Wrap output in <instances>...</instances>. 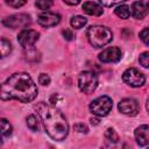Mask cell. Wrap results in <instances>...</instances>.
<instances>
[{
    "label": "cell",
    "instance_id": "obj_13",
    "mask_svg": "<svg viewBox=\"0 0 149 149\" xmlns=\"http://www.w3.org/2000/svg\"><path fill=\"white\" fill-rule=\"evenodd\" d=\"M148 13V8L142 1H136L132 5V15L134 19L142 20Z\"/></svg>",
    "mask_w": 149,
    "mask_h": 149
},
{
    "label": "cell",
    "instance_id": "obj_18",
    "mask_svg": "<svg viewBox=\"0 0 149 149\" xmlns=\"http://www.w3.org/2000/svg\"><path fill=\"white\" fill-rule=\"evenodd\" d=\"M0 51H1V57H6L7 55L10 54V51H12V44L9 43V41H7L5 38H1V42H0Z\"/></svg>",
    "mask_w": 149,
    "mask_h": 149
},
{
    "label": "cell",
    "instance_id": "obj_6",
    "mask_svg": "<svg viewBox=\"0 0 149 149\" xmlns=\"http://www.w3.org/2000/svg\"><path fill=\"white\" fill-rule=\"evenodd\" d=\"M122 80H123L127 85H129V86H132V87H140V86H142V85L144 84L146 77H144V74L141 73L139 70H136V69H134V68H129V69H127V70L123 72V74H122Z\"/></svg>",
    "mask_w": 149,
    "mask_h": 149
},
{
    "label": "cell",
    "instance_id": "obj_20",
    "mask_svg": "<svg viewBox=\"0 0 149 149\" xmlns=\"http://www.w3.org/2000/svg\"><path fill=\"white\" fill-rule=\"evenodd\" d=\"M12 134V126L6 119H1V135L2 139Z\"/></svg>",
    "mask_w": 149,
    "mask_h": 149
},
{
    "label": "cell",
    "instance_id": "obj_4",
    "mask_svg": "<svg viewBox=\"0 0 149 149\" xmlns=\"http://www.w3.org/2000/svg\"><path fill=\"white\" fill-rule=\"evenodd\" d=\"M78 86L79 90L84 93H92L98 86V77L92 71L80 72L78 77Z\"/></svg>",
    "mask_w": 149,
    "mask_h": 149
},
{
    "label": "cell",
    "instance_id": "obj_23",
    "mask_svg": "<svg viewBox=\"0 0 149 149\" xmlns=\"http://www.w3.org/2000/svg\"><path fill=\"white\" fill-rule=\"evenodd\" d=\"M5 2L13 8H19V7L23 6L27 2V0H5Z\"/></svg>",
    "mask_w": 149,
    "mask_h": 149
},
{
    "label": "cell",
    "instance_id": "obj_33",
    "mask_svg": "<svg viewBox=\"0 0 149 149\" xmlns=\"http://www.w3.org/2000/svg\"><path fill=\"white\" fill-rule=\"evenodd\" d=\"M147 8H148V12H149V1H148V6H147Z\"/></svg>",
    "mask_w": 149,
    "mask_h": 149
},
{
    "label": "cell",
    "instance_id": "obj_21",
    "mask_svg": "<svg viewBox=\"0 0 149 149\" xmlns=\"http://www.w3.org/2000/svg\"><path fill=\"white\" fill-rule=\"evenodd\" d=\"M35 5L37 8L42 9V10H47L52 6V0H37Z\"/></svg>",
    "mask_w": 149,
    "mask_h": 149
},
{
    "label": "cell",
    "instance_id": "obj_3",
    "mask_svg": "<svg viewBox=\"0 0 149 149\" xmlns=\"http://www.w3.org/2000/svg\"><path fill=\"white\" fill-rule=\"evenodd\" d=\"M87 38L94 48H101L112 41V31L104 26H91L87 29Z\"/></svg>",
    "mask_w": 149,
    "mask_h": 149
},
{
    "label": "cell",
    "instance_id": "obj_1",
    "mask_svg": "<svg viewBox=\"0 0 149 149\" xmlns=\"http://www.w3.org/2000/svg\"><path fill=\"white\" fill-rule=\"evenodd\" d=\"M37 95V86L28 73H14L3 84L1 88V99H16L21 102H30Z\"/></svg>",
    "mask_w": 149,
    "mask_h": 149
},
{
    "label": "cell",
    "instance_id": "obj_15",
    "mask_svg": "<svg viewBox=\"0 0 149 149\" xmlns=\"http://www.w3.org/2000/svg\"><path fill=\"white\" fill-rule=\"evenodd\" d=\"M86 22H87L86 17H84V16H80V15L73 16V17L71 19V21H70L71 26H72L73 28H76V29H80V28H83V27L86 24Z\"/></svg>",
    "mask_w": 149,
    "mask_h": 149
},
{
    "label": "cell",
    "instance_id": "obj_11",
    "mask_svg": "<svg viewBox=\"0 0 149 149\" xmlns=\"http://www.w3.org/2000/svg\"><path fill=\"white\" fill-rule=\"evenodd\" d=\"M61 21V16L56 13H50V12H44L38 15L37 22L43 26V27H54Z\"/></svg>",
    "mask_w": 149,
    "mask_h": 149
},
{
    "label": "cell",
    "instance_id": "obj_5",
    "mask_svg": "<svg viewBox=\"0 0 149 149\" xmlns=\"http://www.w3.org/2000/svg\"><path fill=\"white\" fill-rule=\"evenodd\" d=\"M113 102L112 99L107 95H101L97 99H94L91 104H90V111L98 116H106L111 109H112Z\"/></svg>",
    "mask_w": 149,
    "mask_h": 149
},
{
    "label": "cell",
    "instance_id": "obj_7",
    "mask_svg": "<svg viewBox=\"0 0 149 149\" xmlns=\"http://www.w3.org/2000/svg\"><path fill=\"white\" fill-rule=\"evenodd\" d=\"M2 23H3V26L12 28V29L23 28L30 23V16L27 14H15V15H10V16L3 19Z\"/></svg>",
    "mask_w": 149,
    "mask_h": 149
},
{
    "label": "cell",
    "instance_id": "obj_27",
    "mask_svg": "<svg viewBox=\"0 0 149 149\" xmlns=\"http://www.w3.org/2000/svg\"><path fill=\"white\" fill-rule=\"evenodd\" d=\"M74 129L77 130V132H79V133H87V127L84 125V123H76L74 125Z\"/></svg>",
    "mask_w": 149,
    "mask_h": 149
},
{
    "label": "cell",
    "instance_id": "obj_9",
    "mask_svg": "<svg viewBox=\"0 0 149 149\" xmlns=\"http://www.w3.org/2000/svg\"><path fill=\"white\" fill-rule=\"evenodd\" d=\"M118 107H119V111L122 114L128 115V116H135L140 111L139 102L135 99H132V98H126V99L121 100L119 102Z\"/></svg>",
    "mask_w": 149,
    "mask_h": 149
},
{
    "label": "cell",
    "instance_id": "obj_12",
    "mask_svg": "<svg viewBox=\"0 0 149 149\" xmlns=\"http://www.w3.org/2000/svg\"><path fill=\"white\" fill-rule=\"evenodd\" d=\"M134 135H135V140L137 144L140 146L149 144V125H142L137 127Z\"/></svg>",
    "mask_w": 149,
    "mask_h": 149
},
{
    "label": "cell",
    "instance_id": "obj_19",
    "mask_svg": "<svg viewBox=\"0 0 149 149\" xmlns=\"http://www.w3.org/2000/svg\"><path fill=\"white\" fill-rule=\"evenodd\" d=\"M27 126L29 129H31L33 132H37L40 129V123H38V120L35 115H29L27 118Z\"/></svg>",
    "mask_w": 149,
    "mask_h": 149
},
{
    "label": "cell",
    "instance_id": "obj_2",
    "mask_svg": "<svg viewBox=\"0 0 149 149\" xmlns=\"http://www.w3.org/2000/svg\"><path fill=\"white\" fill-rule=\"evenodd\" d=\"M37 114L40 115L45 132L55 141H62L69 133V125L65 116L55 107L44 102H38L35 106Z\"/></svg>",
    "mask_w": 149,
    "mask_h": 149
},
{
    "label": "cell",
    "instance_id": "obj_10",
    "mask_svg": "<svg viewBox=\"0 0 149 149\" xmlns=\"http://www.w3.org/2000/svg\"><path fill=\"white\" fill-rule=\"evenodd\" d=\"M121 58V50L118 47H111L99 54V61L102 63H115Z\"/></svg>",
    "mask_w": 149,
    "mask_h": 149
},
{
    "label": "cell",
    "instance_id": "obj_32",
    "mask_svg": "<svg viewBox=\"0 0 149 149\" xmlns=\"http://www.w3.org/2000/svg\"><path fill=\"white\" fill-rule=\"evenodd\" d=\"M147 111H148V113H149V97H148V99H147Z\"/></svg>",
    "mask_w": 149,
    "mask_h": 149
},
{
    "label": "cell",
    "instance_id": "obj_14",
    "mask_svg": "<svg viewBox=\"0 0 149 149\" xmlns=\"http://www.w3.org/2000/svg\"><path fill=\"white\" fill-rule=\"evenodd\" d=\"M83 10L88 14V15H93V16H99L102 14V7L100 5H98L97 2L93 1H86L83 5Z\"/></svg>",
    "mask_w": 149,
    "mask_h": 149
},
{
    "label": "cell",
    "instance_id": "obj_26",
    "mask_svg": "<svg viewBox=\"0 0 149 149\" xmlns=\"http://www.w3.org/2000/svg\"><path fill=\"white\" fill-rule=\"evenodd\" d=\"M38 81H40V84H42L43 86H47V85H49V83H50V77H49L47 73H41V74L38 76Z\"/></svg>",
    "mask_w": 149,
    "mask_h": 149
},
{
    "label": "cell",
    "instance_id": "obj_28",
    "mask_svg": "<svg viewBox=\"0 0 149 149\" xmlns=\"http://www.w3.org/2000/svg\"><path fill=\"white\" fill-rule=\"evenodd\" d=\"M63 36H64L65 40H68V41H71V40L73 38V34H72V31H71L70 29L63 30Z\"/></svg>",
    "mask_w": 149,
    "mask_h": 149
},
{
    "label": "cell",
    "instance_id": "obj_17",
    "mask_svg": "<svg viewBox=\"0 0 149 149\" xmlns=\"http://www.w3.org/2000/svg\"><path fill=\"white\" fill-rule=\"evenodd\" d=\"M115 14L121 19H128L129 15H130L129 7L127 5H120L115 8Z\"/></svg>",
    "mask_w": 149,
    "mask_h": 149
},
{
    "label": "cell",
    "instance_id": "obj_25",
    "mask_svg": "<svg viewBox=\"0 0 149 149\" xmlns=\"http://www.w3.org/2000/svg\"><path fill=\"white\" fill-rule=\"evenodd\" d=\"M123 1H126V0H99L100 3H102L104 6H107V7H112V6L121 3Z\"/></svg>",
    "mask_w": 149,
    "mask_h": 149
},
{
    "label": "cell",
    "instance_id": "obj_31",
    "mask_svg": "<svg viewBox=\"0 0 149 149\" xmlns=\"http://www.w3.org/2000/svg\"><path fill=\"white\" fill-rule=\"evenodd\" d=\"M91 123H92L93 126H97V125H99V120L95 119V118H92V119H91Z\"/></svg>",
    "mask_w": 149,
    "mask_h": 149
},
{
    "label": "cell",
    "instance_id": "obj_24",
    "mask_svg": "<svg viewBox=\"0 0 149 149\" xmlns=\"http://www.w3.org/2000/svg\"><path fill=\"white\" fill-rule=\"evenodd\" d=\"M140 38H141L147 45H149V27H148V28H144V29L140 33Z\"/></svg>",
    "mask_w": 149,
    "mask_h": 149
},
{
    "label": "cell",
    "instance_id": "obj_30",
    "mask_svg": "<svg viewBox=\"0 0 149 149\" xmlns=\"http://www.w3.org/2000/svg\"><path fill=\"white\" fill-rule=\"evenodd\" d=\"M58 98H59V97H58V94H56V93H55L54 95H51V98H50V102H51V104H56V101L58 100Z\"/></svg>",
    "mask_w": 149,
    "mask_h": 149
},
{
    "label": "cell",
    "instance_id": "obj_8",
    "mask_svg": "<svg viewBox=\"0 0 149 149\" xmlns=\"http://www.w3.org/2000/svg\"><path fill=\"white\" fill-rule=\"evenodd\" d=\"M40 37V34L36 30L33 29H24L22 30L19 36H17V41L21 44V47H23L24 49H29L31 47H34V44L37 42Z\"/></svg>",
    "mask_w": 149,
    "mask_h": 149
},
{
    "label": "cell",
    "instance_id": "obj_16",
    "mask_svg": "<svg viewBox=\"0 0 149 149\" xmlns=\"http://www.w3.org/2000/svg\"><path fill=\"white\" fill-rule=\"evenodd\" d=\"M105 139L108 143L111 144H114L116 142H119V135L116 134V132L113 129V128H108L106 132H105Z\"/></svg>",
    "mask_w": 149,
    "mask_h": 149
},
{
    "label": "cell",
    "instance_id": "obj_22",
    "mask_svg": "<svg viewBox=\"0 0 149 149\" xmlns=\"http://www.w3.org/2000/svg\"><path fill=\"white\" fill-rule=\"evenodd\" d=\"M139 62L143 68H149V51L142 52L139 57Z\"/></svg>",
    "mask_w": 149,
    "mask_h": 149
},
{
    "label": "cell",
    "instance_id": "obj_29",
    "mask_svg": "<svg viewBox=\"0 0 149 149\" xmlns=\"http://www.w3.org/2000/svg\"><path fill=\"white\" fill-rule=\"evenodd\" d=\"M65 3H68V5H70V6H76V5H78L79 2H80V0H63Z\"/></svg>",
    "mask_w": 149,
    "mask_h": 149
}]
</instances>
